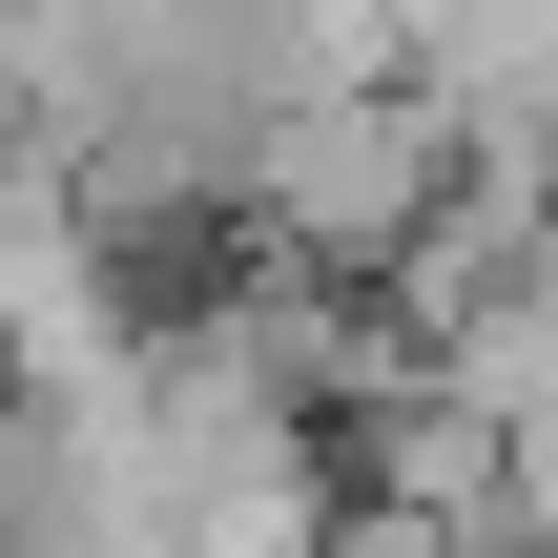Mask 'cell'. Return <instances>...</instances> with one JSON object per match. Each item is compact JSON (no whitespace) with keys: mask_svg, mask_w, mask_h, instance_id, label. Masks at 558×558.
<instances>
[{"mask_svg":"<svg viewBox=\"0 0 558 558\" xmlns=\"http://www.w3.org/2000/svg\"><path fill=\"white\" fill-rule=\"evenodd\" d=\"M456 166H476V145H456L435 83H311V104H269L228 228H269V269H414Z\"/></svg>","mask_w":558,"mask_h":558,"instance_id":"6da1fadb","label":"cell"}]
</instances>
